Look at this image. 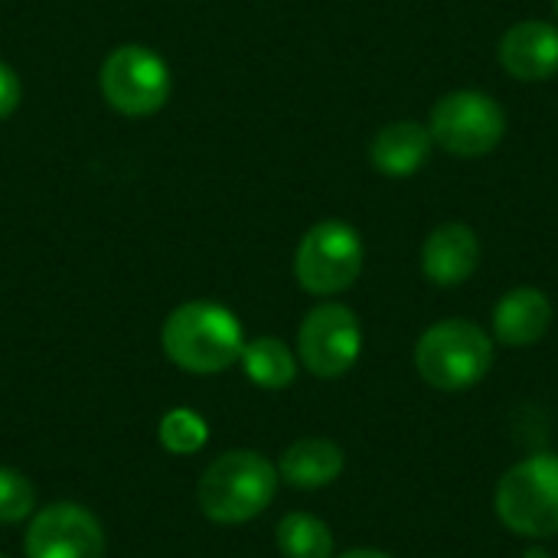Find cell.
I'll use <instances>...</instances> for the list:
<instances>
[{
    "label": "cell",
    "instance_id": "cell-3",
    "mask_svg": "<svg viewBox=\"0 0 558 558\" xmlns=\"http://www.w3.org/2000/svg\"><path fill=\"white\" fill-rule=\"evenodd\" d=\"M494 366V340L474 320H438L415 343L418 376L441 392L477 386Z\"/></svg>",
    "mask_w": 558,
    "mask_h": 558
},
{
    "label": "cell",
    "instance_id": "cell-16",
    "mask_svg": "<svg viewBox=\"0 0 558 558\" xmlns=\"http://www.w3.org/2000/svg\"><path fill=\"white\" fill-rule=\"evenodd\" d=\"M278 553L284 558H333V533L311 513H288L275 533Z\"/></svg>",
    "mask_w": 558,
    "mask_h": 558
},
{
    "label": "cell",
    "instance_id": "cell-21",
    "mask_svg": "<svg viewBox=\"0 0 558 558\" xmlns=\"http://www.w3.org/2000/svg\"><path fill=\"white\" fill-rule=\"evenodd\" d=\"M526 558H553V556H549L546 549H530V553H526Z\"/></svg>",
    "mask_w": 558,
    "mask_h": 558
},
{
    "label": "cell",
    "instance_id": "cell-6",
    "mask_svg": "<svg viewBox=\"0 0 558 558\" xmlns=\"http://www.w3.org/2000/svg\"><path fill=\"white\" fill-rule=\"evenodd\" d=\"M105 101L128 118L157 114L170 98V69L160 52L128 43L108 52L98 72Z\"/></svg>",
    "mask_w": 558,
    "mask_h": 558
},
{
    "label": "cell",
    "instance_id": "cell-8",
    "mask_svg": "<svg viewBox=\"0 0 558 558\" xmlns=\"http://www.w3.org/2000/svg\"><path fill=\"white\" fill-rule=\"evenodd\" d=\"M363 350L360 317L347 304H320L314 307L298 330V356L307 373L317 379H340L350 373Z\"/></svg>",
    "mask_w": 558,
    "mask_h": 558
},
{
    "label": "cell",
    "instance_id": "cell-7",
    "mask_svg": "<svg viewBox=\"0 0 558 558\" xmlns=\"http://www.w3.org/2000/svg\"><path fill=\"white\" fill-rule=\"evenodd\" d=\"M432 141L448 150L451 157H484L490 154L507 134V111L497 98L484 92H451L432 108L428 121Z\"/></svg>",
    "mask_w": 558,
    "mask_h": 558
},
{
    "label": "cell",
    "instance_id": "cell-14",
    "mask_svg": "<svg viewBox=\"0 0 558 558\" xmlns=\"http://www.w3.org/2000/svg\"><path fill=\"white\" fill-rule=\"evenodd\" d=\"M432 150V134L418 121H392L376 131L369 144V160L386 177H409L415 173Z\"/></svg>",
    "mask_w": 558,
    "mask_h": 558
},
{
    "label": "cell",
    "instance_id": "cell-10",
    "mask_svg": "<svg viewBox=\"0 0 558 558\" xmlns=\"http://www.w3.org/2000/svg\"><path fill=\"white\" fill-rule=\"evenodd\" d=\"M500 65L520 82H546L558 72V26L523 20L500 36Z\"/></svg>",
    "mask_w": 558,
    "mask_h": 558
},
{
    "label": "cell",
    "instance_id": "cell-18",
    "mask_svg": "<svg viewBox=\"0 0 558 558\" xmlns=\"http://www.w3.org/2000/svg\"><path fill=\"white\" fill-rule=\"evenodd\" d=\"M33 510H36L33 484L16 471L0 468V523H23L33 517Z\"/></svg>",
    "mask_w": 558,
    "mask_h": 558
},
{
    "label": "cell",
    "instance_id": "cell-5",
    "mask_svg": "<svg viewBox=\"0 0 558 558\" xmlns=\"http://www.w3.org/2000/svg\"><path fill=\"white\" fill-rule=\"evenodd\" d=\"M363 239L350 222L327 219L307 229L294 252V278L307 294L330 298L347 288L363 271Z\"/></svg>",
    "mask_w": 558,
    "mask_h": 558
},
{
    "label": "cell",
    "instance_id": "cell-13",
    "mask_svg": "<svg viewBox=\"0 0 558 558\" xmlns=\"http://www.w3.org/2000/svg\"><path fill=\"white\" fill-rule=\"evenodd\" d=\"M343 448L330 438H301L281 454L278 477L294 490H324L343 474Z\"/></svg>",
    "mask_w": 558,
    "mask_h": 558
},
{
    "label": "cell",
    "instance_id": "cell-22",
    "mask_svg": "<svg viewBox=\"0 0 558 558\" xmlns=\"http://www.w3.org/2000/svg\"><path fill=\"white\" fill-rule=\"evenodd\" d=\"M556 10H558V0H556Z\"/></svg>",
    "mask_w": 558,
    "mask_h": 558
},
{
    "label": "cell",
    "instance_id": "cell-9",
    "mask_svg": "<svg viewBox=\"0 0 558 558\" xmlns=\"http://www.w3.org/2000/svg\"><path fill=\"white\" fill-rule=\"evenodd\" d=\"M26 558H105V530L78 504H49L29 517Z\"/></svg>",
    "mask_w": 558,
    "mask_h": 558
},
{
    "label": "cell",
    "instance_id": "cell-12",
    "mask_svg": "<svg viewBox=\"0 0 558 558\" xmlns=\"http://www.w3.org/2000/svg\"><path fill=\"white\" fill-rule=\"evenodd\" d=\"M553 301L539 288H513L494 307V337L507 347H533L553 327Z\"/></svg>",
    "mask_w": 558,
    "mask_h": 558
},
{
    "label": "cell",
    "instance_id": "cell-1",
    "mask_svg": "<svg viewBox=\"0 0 558 558\" xmlns=\"http://www.w3.org/2000/svg\"><path fill=\"white\" fill-rule=\"evenodd\" d=\"M160 343L173 366L196 376H213L239 363L245 337L229 307L216 301H186L163 320Z\"/></svg>",
    "mask_w": 558,
    "mask_h": 558
},
{
    "label": "cell",
    "instance_id": "cell-11",
    "mask_svg": "<svg viewBox=\"0 0 558 558\" xmlns=\"http://www.w3.org/2000/svg\"><path fill=\"white\" fill-rule=\"evenodd\" d=\"M481 265V242L471 226L445 222L428 232L422 245V271L438 288L464 284Z\"/></svg>",
    "mask_w": 558,
    "mask_h": 558
},
{
    "label": "cell",
    "instance_id": "cell-23",
    "mask_svg": "<svg viewBox=\"0 0 558 558\" xmlns=\"http://www.w3.org/2000/svg\"><path fill=\"white\" fill-rule=\"evenodd\" d=\"M0 558H3V556H0Z\"/></svg>",
    "mask_w": 558,
    "mask_h": 558
},
{
    "label": "cell",
    "instance_id": "cell-4",
    "mask_svg": "<svg viewBox=\"0 0 558 558\" xmlns=\"http://www.w3.org/2000/svg\"><path fill=\"white\" fill-rule=\"evenodd\" d=\"M494 510L517 536H558V454L546 451L513 464L494 490Z\"/></svg>",
    "mask_w": 558,
    "mask_h": 558
},
{
    "label": "cell",
    "instance_id": "cell-17",
    "mask_svg": "<svg viewBox=\"0 0 558 558\" xmlns=\"http://www.w3.org/2000/svg\"><path fill=\"white\" fill-rule=\"evenodd\" d=\"M160 445L170 454H196L203 451V445L209 441V425L203 415H196L193 409H170L160 418Z\"/></svg>",
    "mask_w": 558,
    "mask_h": 558
},
{
    "label": "cell",
    "instance_id": "cell-19",
    "mask_svg": "<svg viewBox=\"0 0 558 558\" xmlns=\"http://www.w3.org/2000/svg\"><path fill=\"white\" fill-rule=\"evenodd\" d=\"M20 98H23L20 75L7 62H0V121H7L20 108Z\"/></svg>",
    "mask_w": 558,
    "mask_h": 558
},
{
    "label": "cell",
    "instance_id": "cell-20",
    "mask_svg": "<svg viewBox=\"0 0 558 558\" xmlns=\"http://www.w3.org/2000/svg\"><path fill=\"white\" fill-rule=\"evenodd\" d=\"M337 558H392L389 553H379V549H350V553H343V556Z\"/></svg>",
    "mask_w": 558,
    "mask_h": 558
},
{
    "label": "cell",
    "instance_id": "cell-2",
    "mask_svg": "<svg viewBox=\"0 0 558 558\" xmlns=\"http://www.w3.org/2000/svg\"><path fill=\"white\" fill-rule=\"evenodd\" d=\"M278 468L258 451H226L199 477V510L222 526H239L268 510L278 494Z\"/></svg>",
    "mask_w": 558,
    "mask_h": 558
},
{
    "label": "cell",
    "instance_id": "cell-15",
    "mask_svg": "<svg viewBox=\"0 0 558 558\" xmlns=\"http://www.w3.org/2000/svg\"><path fill=\"white\" fill-rule=\"evenodd\" d=\"M239 363L255 386L271 389V392L288 389L298 376V356L278 337H258V340L245 343Z\"/></svg>",
    "mask_w": 558,
    "mask_h": 558
}]
</instances>
